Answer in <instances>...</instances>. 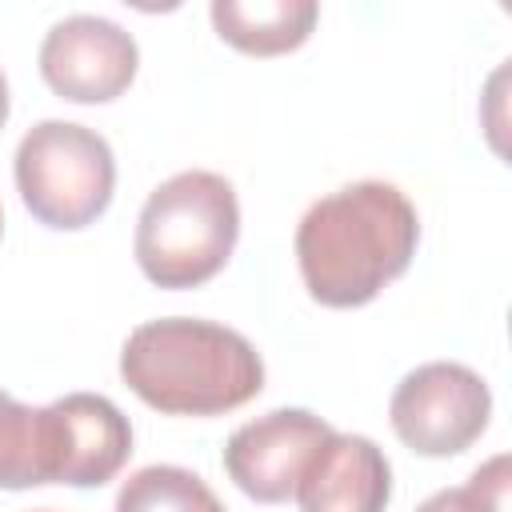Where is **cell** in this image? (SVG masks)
Returning <instances> with one entry per match:
<instances>
[{
	"instance_id": "5b68a950",
	"label": "cell",
	"mask_w": 512,
	"mask_h": 512,
	"mask_svg": "<svg viewBox=\"0 0 512 512\" xmlns=\"http://www.w3.org/2000/svg\"><path fill=\"white\" fill-rule=\"evenodd\" d=\"M492 412L488 384L452 360H432L408 372L388 404L396 436L420 456H456L484 428Z\"/></svg>"
},
{
	"instance_id": "4fadbf2b",
	"label": "cell",
	"mask_w": 512,
	"mask_h": 512,
	"mask_svg": "<svg viewBox=\"0 0 512 512\" xmlns=\"http://www.w3.org/2000/svg\"><path fill=\"white\" fill-rule=\"evenodd\" d=\"M416 512H508V456H492L464 488H444Z\"/></svg>"
},
{
	"instance_id": "277c9868",
	"label": "cell",
	"mask_w": 512,
	"mask_h": 512,
	"mask_svg": "<svg viewBox=\"0 0 512 512\" xmlns=\"http://www.w3.org/2000/svg\"><path fill=\"white\" fill-rule=\"evenodd\" d=\"M116 160L100 132L72 120H40L16 148V188L48 228H88L112 200Z\"/></svg>"
},
{
	"instance_id": "9c48e42d",
	"label": "cell",
	"mask_w": 512,
	"mask_h": 512,
	"mask_svg": "<svg viewBox=\"0 0 512 512\" xmlns=\"http://www.w3.org/2000/svg\"><path fill=\"white\" fill-rule=\"evenodd\" d=\"M300 512H384L392 468L368 436L332 432L296 480Z\"/></svg>"
},
{
	"instance_id": "9a60e30c",
	"label": "cell",
	"mask_w": 512,
	"mask_h": 512,
	"mask_svg": "<svg viewBox=\"0 0 512 512\" xmlns=\"http://www.w3.org/2000/svg\"><path fill=\"white\" fill-rule=\"evenodd\" d=\"M0 232H4V212H0Z\"/></svg>"
},
{
	"instance_id": "ba28073f",
	"label": "cell",
	"mask_w": 512,
	"mask_h": 512,
	"mask_svg": "<svg viewBox=\"0 0 512 512\" xmlns=\"http://www.w3.org/2000/svg\"><path fill=\"white\" fill-rule=\"evenodd\" d=\"M52 444H56V480L72 488H96L112 480L132 452L128 416L96 392H72L48 404Z\"/></svg>"
},
{
	"instance_id": "52a82bcc",
	"label": "cell",
	"mask_w": 512,
	"mask_h": 512,
	"mask_svg": "<svg viewBox=\"0 0 512 512\" xmlns=\"http://www.w3.org/2000/svg\"><path fill=\"white\" fill-rule=\"evenodd\" d=\"M332 436V428L304 408H276L232 432L224 448V468L236 488L260 504H280L296 492L300 472L312 452Z\"/></svg>"
},
{
	"instance_id": "8992f818",
	"label": "cell",
	"mask_w": 512,
	"mask_h": 512,
	"mask_svg": "<svg viewBox=\"0 0 512 512\" xmlns=\"http://www.w3.org/2000/svg\"><path fill=\"white\" fill-rule=\"evenodd\" d=\"M136 40L104 16H68L52 24L40 44V72L48 88L76 104L116 100L136 76Z\"/></svg>"
},
{
	"instance_id": "30bf717a",
	"label": "cell",
	"mask_w": 512,
	"mask_h": 512,
	"mask_svg": "<svg viewBox=\"0 0 512 512\" xmlns=\"http://www.w3.org/2000/svg\"><path fill=\"white\" fill-rule=\"evenodd\" d=\"M320 8L312 0H216L212 24L220 40L248 56H280L308 40Z\"/></svg>"
},
{
	"instance_id": "7a4b0ae2",
	"label": "cell",
	"mask_w": 512,
	"mask_h": 512,
	"mask_svg": "<svg viewBox=\"0 0 512 512\" xmlns=\"http://www.w3.org/2000/svg\"><path fill=\"white\" fill-rule=\"evenodd\" d=\"M120 376L156 412L220 416L264 388V360L224 324L168 316L140 324L124 340Z\"/></svg>"
},
{
	"instance_id": "7c38bea8",
	"label": "cell",
	"mask_w": 512,
	"mask_h": 512,
	"mask_svg": "<svg viewBox=\"0 0 512 512\" xmlns=\"http://www.w3.org/2000/svg\"><path fill=\"white\" fill-rule=\"evenodd\" d=\"M116 512H224V504L196 472L176 464H148L124 480Z\"/></svg>"
},
{
	"instance_id": "6da1fadb",
	"label": "cell",
	"mask_w": 512,
	"mask_h": 512,
	"mask_svg": "<svg viewBox=\"0 0 512 512\" xmlns=\"http://www.w3.org/2000/svg\"><path fill=\"white\" fill-rule=\"evenodd\" d=\"M416 240V208L396 184H348L316 200L296 228L304 288L328 308H360L412 264Z\"/></svg>"
},
{
	"instance_id": "2e32d148",
	"label": "cell",
	"mask_w": 512,
	"mask_h": 512,
	"mask_svg": "<svg viewBox=\"0 0 512 512\" xmlns=\"http://www.w3.org/2000/svg\"><path fill=\"white\" fill-rule=\"evenodd\" d=\"M40 512H52V508H40Z\"/></svg>"
},
{
	"instance_id": "3957f363",
	"label": "cell",
	"mask_w": 512,
	"mask_h": 512,
	"mask_svg": "<svg viewBox=\"0 0 512 512\" xmlns=\"http://www.w3.org/2000/svg\"><path fill=\"white\" fill-rule=\"evenodd\" d=\"M240 236V204L216 172H176L140 208L136 260L156 288H196L212 280Z\"/></svg>"
},
{
	"instance_id": "8fae6325",
	"label": "cell",
	"mask_w": 512,
	"mask_h": 512,
	"mask_svg": "<svg viewBox=\"0 0 512 512\" xmlns=\"http://www.w3.org/2000/svg\"><path fill=\"white\" fill-rule=\"evenodd\" d=\"M56 480L52 412L28 408L0 392V488H32Z\"/></svg>"
},
{
	"instance_id": "5bb4252c",
	"label": "cell",
	"mask_w": 512,
	"mask_h": 512,
	"mask_svg": "<svg viewBox=\"0 0 512 512\" xmlns=\"http://www.w3.org/2000/svg\"><path fill=\"white\" fill-rule=\"evenodd\" d=\"M8 120V84H4V72H0V128Z\"/></svg>"
}]
</instances>
